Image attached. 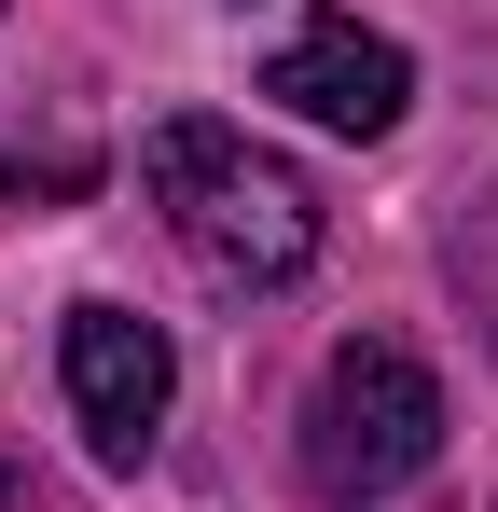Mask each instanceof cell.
Wrapping results in <instances>:
<instances>
[{
    "mask_svg": "<svg viewBox=\"0 0 498 512\" xmlns=\"http://www.w3.org/2000/svg\"><path fill=\"white\" fill-rule=\"evenodd\" d=\"M429 457H443V374L402 333H346L319 360V388H305V485L332 512H374V499H402Z\"/></svg>",
    "mask_w": 498,
    "mask_h": 512,
    "instance_id": "7a4b0ae2",
    "label": "cell"
},
{
    "mask_svg": "<svg viewBox=\"0 0 498 512\" xmlns=\"http://www.w3.org/2000/svg\"><path fill=\"white\" fill-rule=\"evenodd\" d=\"M139 180H153L166 236L208 263L222 291H291V277L319 263V194H305V167L249 153L236 125H208V111H166L153 139H139Z\"/></svg>",
    "mask_w": 498,
    "mask_h": 512,
    "instance_id": "6da1fadb",
    "label": "cell"
},
{
    "mask_svg": "<svg viewBox=\"0 0 498 512\" xmlns=\"http://www.w3.org/2000/svg\"><path fill=\"white\" fill-rule=\"evenodd\" d=\"M56 374H70V429L111 457V471H139L153 429H166V402H180V346H166L139 305H70Z\"/></svg>",
    "mask_w": 498,
    "mask_h": 512,
    "instance_id": "3957f363",
    "label": "cell"
},
{
    "mask_svg": "<svg viewBox=\"0 0 498 512\" xmlns=\"http://www.w3.org/2000/svg\"><path fill=\"white\" fill-rule=\"evenodd\" d=\"M263 97L305 111V125H332V139H388L415 111V56L388 28H360V14H305V28L263 56Z\"/></svg>",
    "mask_w": 498,
    "mask_h": 512,
    "instance_id": "277c9868",
    "label": "cell"
}]
</instances>
